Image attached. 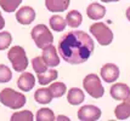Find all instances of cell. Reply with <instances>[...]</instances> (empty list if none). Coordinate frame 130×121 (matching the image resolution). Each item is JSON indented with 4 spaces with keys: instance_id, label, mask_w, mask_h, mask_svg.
<instances>
[{
    "instance_id": "1",
    "label": "cell",
    "mask_w": 130,
    "mask_h": 121,
    "mask_svg": "<svg viewBox=\"0 0 130 121\" xmlns=\"http://www.w3.org/2000/svg\"><path fill=\"white\" fill-rule=\"evenodd\" d=\"M57 51L67 63L82 64L90 58L94 51V41L83 30H72L60 39Z\"/></svg>"
},
{
    "instance_id": "2",
    "label": "cell",
    "mask_w": 130,
    "mask_h": 121,
    "mask_svg": "<svg viewBox=\"0 0 130 121\" xmlns=\"http://www.w3.org/2000/svg\"><path fill=\"white\" fill-rule=\"evenodd\" d=\"M27 102L26 96L12 88H4L0 92V103L10 109H21Z\"/></svg>"
},
{
    "instance_id": "3",
    "label": "cell",
    "mask_w": 130,
    "mask_h": 121,
    "mask_svg": "<svg viewBox=\"0 0 130 121\" xmlns=\"http://www.w3.org/2000/svg\"><path fill=\"white\" fill-rule=\"evenodd\" d=\"M7 58L11 62L13 70L22 73L28 68V58L22 46H12L7 52Z\"/></svg>"
},
{
    "instance_id": "4",
    "label": "cell",
    "mask_w": 130,
    "mask_h": 121,
    "mask_svg": "<svg viewBox=\"0 0 130 121\" xmlns=\"http://www.w3.org/2000/svg\"><path fill=\"white\" fill-rule=\"evenodd\" d=\"M30 36L34 44L39 49H44L54 41V35L45 24H37L30 32Z\"/></svg>"
},
{
    "instance_id": "5",
    "label": "cell",
    "mask_w": 130,
    "mask_h": 121,
    "mask_svg": "<svg viewBox=\"0 0 130 121\" xmlns=\"http://www.w3.org/2000/svg\"><path fill=\"white\" fill-rule=\"evenodd\" d=\"M90 33L94 35V38L96 39V41L102 45V46H107L113 41V33L112 30L108 28V26H106L102 22H96V23L90 26Z\"/></svg>"
},
{
    "instance_id": "6",
    "label": "cell",
    "mask_w": 130,
    "mask_h": 121,
    "mask_svg": "<svg viewBox=\"0 0 130 121\" xmlns=\"http://www.w3.org/2000/svg\"><path fill=\"white\" fill-rule=\"evenodd\" d=\"M83 87L86 93L92 98H101L105 94V88L102 86L100 78L96 74L86 75L83 80Z\"/></svg>"
},
{
    "instance_id": "7",
    "label": "cell",
    "mask_w": 130,
    "mask_h": 121,
    "mask_svg": "<svg viewBox=\"0 0 130 121\" xmlns=\"http://www.w3.org/2000/svg\"><path fill=\"white\" fill-rule=\"evenodd\" d=\"M101 117V110L96 105H84L78 110V119L82 121H97Z\"/></svg>"
},
{
    "instance_id": "8",
    "label": "cell",
    "mask_w": 130,
    "mask_h": 121,
    "mask_svg": "<svg viewBox=\"0 0 130 121\" xmlns=\"http://www.w3.org/2000/svg\"><path fill=\"white\" fill-rule=\"evenodd\" d=\"M41 50H43L41 57H43V59H44V62L46 63L47 67L55 68V67H57V65L60 64L61 61H60V57H58V55H57V50L52 44L45 46L44 49H41Z\"/></svg>"
},
{
    "instance_id": "9",
    "label": "cell",
    "mask_w": 130,
    "mask_h": 121,
    "mask_svg": "<svg viewBox=\"0 0 130 121\" xmlns=\"http://www.w3.org/2000/svg\"><path fill=\"white\" fill-rule=\"evenodd\" d=\"M16 19L17 22L22 26H28L35 19V11L33 7L30 6H22L21 9H18L16 12Z\"/></svg>"
},
{
    "instance_id": "10",
    "label": "cell",
    "mask_w": 130,
    "mask_h": 121,
    "mask_svg": "<svg viewBox=\"0 0 130 121\" xmlns=\"http://www.w3.org/2000/svg\"><path fill=\"white\" fill-rule=\"evenodd\" d=\"M101 78L103 81L108 84L114 82L119 78V68L118 65L113 63H107L101 68Z\"/></svg>"
},
{
    "instance_id": "11",
    "label": "cell",
    "mask_w": 130,
    "mask_h": 121,
    "mask_svg": "<svg viewBox=\"0 0 130 121\" xmlns=\"http://www.w3.org/2000/svg\"><path fill=\"white\" fill-rule=\"evenodd\" d=\"M35 85V78L32 73L29 71H22V74L20 75L18 80H17V86L23 92H29L30 90H33Z\"/></svg>"
},
{
    "instance_id": "12",
    "label": "cell",
    "mask_w": 130,
    "mask_h": 121,
    "mask_svg": "<svg viewBox=\"0 0 130 121\" xmlns=\"http://www.w3.org/2000/svg\"><path fill=\"white\" fill-rule=\"evenodd\" d=\"M109 93H111V97L116 99V101H123V99H125V98H128L130 96V87L126 84L118 82V84L112 85L111 90H109Z\"/></svg>"
},
{
    "instance_id": "13",
    "label": "cell",
    "mask_w": 130,
    "mask_h": 121,
    "mask_svg": "<svg viewBox=\"0 0 130 121\" xmlns=\"http://www.w3.org/2000/svg\"><path fill=\"white\" fill-rule=\"evenodd\" d=\"M86 15L92 21H99V19L105 17V15H106V7L102 6L101 4L92 3V4H90V5L86 7Z\"/></svg>"
},
{
    "instance_id": "14",
    "label": "cell",
    "mask_w": 130,
    "mask_h": 121,
    "mask_svg": "<svg viewBox=\"0 0 130 121\" xmlns=\"http://www.w3.org/2000/svg\"><path fill=\"white\" fill-rule=\"evenodd\" d=\"M114 115L118 120H126L130 117V96L123 99V102L118 104L114 109Z\"/></svg>"
},
{
    "instance_id": "15",
    "label": "cell",
    "mask_w": 130,
    "mask_h": 121,
    "mask_svg": "<svg viewBox=\"0 0 130 121\" xmlns=\"http://www.w3.org/2000/svg\"><path fill=\"white\" fill-rule=\"evenodd\" d=\"M71 0H45V6L50 12H63L69 6Z\"/></svg>"
},
{
    "instance_id": "16",
    "label": "cell",
    "mask_w": 130,
    "mask_h": 121,
    "mask_svg": "<svg viewBox=\"0 0 130 121\" xmlns=\"http://www.w3.org/2000/svg\"><path fill=\"white\" fill-rule=\"evenodd\" d=\"M85 94L78 87H72L67 93V101L71 105H79L84 102Z\"/></svg>"
},
{
    "instance_id": "17",
    "label": "cell",
    "mask_w": 130,
    "mask_h": 121,
    "mask_svg": "<svg viewBox=\"0 0 130 121\" xmlns=\"http://www.w3.org/2000/svg\"><path fill=\"white\" fill-rule=\"evenodd\" d=\"M37 75H38V82L43 86H45L47 84H51L52 81L57 80V78H58V73L55 69H47L44 73H40V74Z\"/></svg>"
},
{
    "instance_id": "18",
    "label": "cell",
    "mask_w": 130,
    "mask_h": 121,
    "mask_svg": "<svg viewBox=\"0 0 130 121\" xmlns=\"http://www.w3.org/2000/svg\"><path fill=\"white\" fill-rule=\"evenodd\" d=\"M83 22V16L79 11L77 10H72L67 13V17H66V23L67 26H69L71 28H78Z\"/></svg>"
},
{
    "instance_id": "19",
    "label": "cell",
    "mask_w": 130,
    "mask_h": 121,
    "mask_svg": "<svg viewBox=\"0 0 130 121\" xmlns=\"http://www.w3.org/2000/svg\"><path fill=\"white\" fill-rule=\"evenodd\" d=\"M34 99L39 104H49L52 101V96L49 88H39L34 93Z\"/></svg>"
},
{
    "instance_id": "20",
    "label": "cell",
    "mask_w": 130,
    "mask_h": 121,
    "mask_svg": "<svg viewBox=\"0 0 130 121\" xmlns=\"http://www.w3.org/2000/svg\"><path fill=\"white\" fill-rule=\"evenodd\" d=\"M49 24H50V28L54 30V32H63L64 28H66V19L63 17H61L60 15H54L52 17L50 18L49 21Z\"/></svg>"
},
{
    "instance_id": "21",
    "label": "cell",
    "mask_w": 130,
    "mask_h": 121,
    "mask_svg": "<svg viewBox=\"0 0 130 121\" xmlns=\"http://www.w3.org/2000/svg\"><path fill=\"white\" fill-rule=\"evenodd\" d=\"M49 91H50L52 98H60L62 97L64 93L67 92V87L63 82H52L49 87Z\"/></svg>"
},
{
    "instance_id": "22",
    "label": "cell",
    "mask_w": 130,
    "mask_h": 121,
    "mask_svg": "<svg viewBox=\"0 0 130 121\" xmlns=\"http://www.w3.org/2000/svg\"><path fill=\"white\" fill-rule=\"evenodd\" d=\"M55 114H54V111L49 108H41L37 111V114H35V119L34 120L37 121H54L55 120Z\"/></svg>"
},
{
    "instance_id": "23",
    "label": "cell",
    "mask_w": 130,
    "mask_h": 121,
    "mask_svg": "<svg viewBox=\"0 0 130 121\" xmlns=\"http://www.w3.org/2000/svg\"><path fill=\"white\" fill-rule=\"evenodd\" d=\"M22 0H0V7L7 13L15 12L21 5Z\"/></svg>"
},
{
    "instance_id": "24",
    "label": "cell",
    "mask_w": 130,
    "mask_h": 121,
    "mask_svg": "<svg viewBox=\"0 0 130 121\" xmlns=\"http://www.w3.org/2000/svg\"><path fill=\"white\" fill-rule=\"evenodd\" d=\"M11 121H33L34 115L30 110H21L11 115Z\"/></svg>"
},
{
    "instance_id": "25",
    "label": "cell",
    "mask_w": 130,
    "mask_h": 121,
    "mask_svg": "<svg viewBox=\"0 0 130 121\" xmlns=\"http://www.w3.org/2000/svg\"><path fill=\"white\" fill-rule=\"evenodd\" d=\"M32 67H33V70L37 73V74H40V73H44L45 70H47V65L44 62L43 57H34L32 59Z\"/></svg>"
},
{
    "instance_id": "26",
    "label": "cell",
    "mask_w": 130,
    "mask_h": 121,
    "mask_svg": "<svg viewBox=\"0 0 130 121\" xmlns=\"http://www.w3.org/2000/svg\"><path fill=\"white\" fill-rule=\"evenodd\" d=\"M12 42V35L9 32H0V51H4Z\"/></svg>"
},
{
    "instance_id": "27",
    "label": "cell",
    "mask_w": 130,
    "mask_h": 121,
    "mask_svg": "<svg viewBox=\"0 0 130 121\" xmlns=\"http://www.w3.org/2000/svg\"><path fill=\"white\" fill-rule=\"evenodd\" d=\"M11 79H12L11 69L5 64H0V84L9 82Z\"/></svg>"
},
{
    "instance_id": "28",
    "label": "cell",
    "mask_w": 130,
    "mask_h": 121,
    "mask_svg": "<svg viewBox=\"0 0 130 121\" xmlns=\"http://www.w3.org/2000/svg\"><path fill=\"white\" fill-rule=\"evenodd\" d=\"M55 120H57V121H69V117L68 116H64V115H58L57 117H55Z\"/></svg>"
},
{
    "instance_id": "29",
    "label": "cell",
    "mask_w": 130,
    "mask_h": 121,
    "mask_svg": "<svg viewBox=\"0 0 130 121\" xmlns=\"http://www.w3.org/2000/svg\"><path fill=\"white\" fill-rule=\"evenodd\" d=\"M5 27V19L3 17V15H1V12H0V30H3Z\"/></svg>"
},
{
    "instance_id": "30",
    "label": "cell",
    "mask_w": 130,
    "mask_h": 121,
    "mask_svg": "<svg viewBox=\"0 0 130 121\" xmlns=\"http://www.w3.org/2000/svg\"><path fill=\"white\" fill-rule=\"evenodd\" d=\"M125 15H126V18L129 19V22H130V6L128 7V10H126V12H125Z\"/></svg>"
},
{
    "instance_id": "31",
    "label": "cell",
    "mask_w": 130,
    "mask_h": 121,
    "mask_svg": "<svg viewBox=\"0 0 130 121\" xmlns=\"http://www.w3.org/2000/svg\"><path fill=\"white\" fill-rule=\"evenodd\" d=\"M102 3H117L119 0H101Z\"/></svg>"
}]
</instances>
